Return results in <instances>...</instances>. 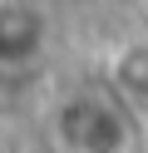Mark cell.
I'll return each instance as SVG.
<instances>
[{
    "mask_svg": "<svg viewBox=\"0 0 148 153\" xmlns=\"http://www.w3.org/2000/svg\"><path fill=\"white\" fill-rule=\"evenodd\" d=\"M49 143L59 153H133L138 119L109 89H69L49 104Z\"/></svg>",
    "mask_w": 148,
    "mask_h": 153,
    "instance_id": "obj_1",
    "label": "cell"
},
{
    "mask_svg": "<svg viewBox=\"0 0 148 153\" xmlns=\"http://www.w3.org/2000/svg\"><path fill=\"white\" fill-rule=\"evenodd\" d=\"M49 40H54V15L45 5L0 0V69H35L49 54Z\"/></svg>",
    "mask_w": 148,
    "mask_h": 153,
    "instance_id": "obj_2",
    "label": "cell"
},
{
    "mask_svg": "<svg viewBox=\"0 0 148 153\" xmlns=\"http://www.w3.org/2000/svg\"><path fill=\"white\" fill-rule=\"evenodd\" d=\"M109 94H114L133 119H148V40H133V45H123V50L114 54Z\"/></svg>",
    "mask_w": 148,
    "mask_h": 153,
    "instance_id": "obj_3",
    "label": "cell"
}]
</instances>
